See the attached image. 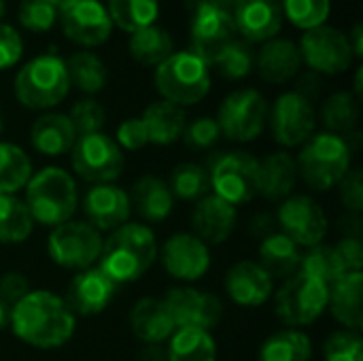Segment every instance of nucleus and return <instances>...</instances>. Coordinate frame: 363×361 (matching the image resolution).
<instances>
[{
  "label": "nucleus",
  "mask_w": 363,
  "mask_h": 361,
  "mask_svg": "<svg viewBox=\"0 0 363 361\" xmlns=\"http://www.w3.org/2000/svg\"><path fill=\"white\" fill-rule=\"evenodd\" d=\"M4 11H6V4H4V0H0V19H2V15H4Z\"/></svg>",
  "instance_id": "052dcab7"
},
{
  "label": "nucleus",
  "mask_w": 363,
  "mask_h": 361,
  "mask_svg": "<svg viewBox=\"0 0 363 361\" xmlns=\"http://www.w3.org/2000/svg\"><path fill=\"white\" fill-rule=\"evenodd\" d=\"M64 34L81 47H98L111 38L113 21L108 11L98 0H77L60 13Z\"/></svg>",
  "instance_id": "a211bd4d"
},
{
  "label": "nucleus",
  "mask_w": 363,
  "mask_h": 361,
  "mask_svg": "<svg viewBox=\"0 0 363 361\" xmlns=\"http://www.w3.org/2000/svg\"><path fill=\"white\" fill-rule=\"evenodd\" d=\"M140 361H166V349L162 345H145Z\"/></svg>",
  "instance_id": "6e6d98bb"
},
{
  "label": "nucleus",
  "mask_w": 363,
  "mask_h": 361,
  "mask_svg": "<svg viewBox=\"0 0 363 361\" xmlns=\"http://www.w3.org/2000/svg\"><path fill=\"white\" fill-rule=\"evenodd\" d=\"M160 253L153 230L145 223H123L102 243L100 270L117 285L143 279L155 264Z\"/></svg>",
  "instance_id": "f03ea898"
},
{
  "label": "nucleus",
  "mask_w": 363,
  "mask_h": 361,
  "mask_svg": "<svg viewBox=\"0 0 363 361\" xmlns=\"http://www.w3.org/2000/svg\"><path fill=\"white\" fill-rule=\"evenodd\" d=\"M234 38H236V28L230 11L213 9V6H200L191 11L189 51L202 57L208 66L219 55V51L228 47Z\"/></svg>",
  "instance_id": "f3484780"
},
{
  "label": "nucleus",
  "mask_w": 363,
  "mask_h": 361,
  "mask_svg": "<svg viewBox=\"0 0 363 361\" xmlns=\"http://www.w3.org/2000/svg\"><path fill=\"white\" fill-rule=\"evenodd\" d=\"M234 4V0H187V6L194 11V9H200V6H213V9H223V11H230Z\"/></svg>",
  "instance_id": "5fc2aeb1"
},
{
  "label": "nucleus",
  "mask_w": 363,
  "mask_h": 361,
  "mask_svg": "<svg viewBox=\"0 0 363 361\" xmlns=\"http://www.w3.org/2000/svg\"><path fill=\"white\" fill-rule=\"evenodd\" d=\"M325 361H363V338L359 332L340 330L328 336L323 345Z\"/></svg>",
  "instance_id": "a18cd8bd"
},
{
  "label": "nucleus",
  "mask_w": 363,
  "mask_h": 361,
  "mask_svg": "<svg viewBox=\"0 0 363 361\" xmlns=\"http://www.w3.org/2000/svg\"><path fill=\"white\" fill-rule=\"evenodd\" d=\"M253 64H255V57H253L251 47L238 38H234L228 47H223L219 55L211 62V66H215L225 79H232V81L247 77L253 70Z\"/></svg>",
  "instance_id": "79ce46f5"
},
{
  "label": "nucleus",
  "mask_w": 363,
  "mask_h": 361,
  "mask_svg": "<svg viewBox=\"0 0 363 361\" xmlns=\"http://www.w3.org/2000/svg\"><path fill=\"white\" fill-rule=\"evenodd\" d=\"M208 177L213 194L232 206L247 204L259 194V160L247 151L219 153Z\"/></svg>",
  "instance_id": "6e6552de"
},
{
  "label": "nucleus",
  "mask_w": 363,
  "mask_h": 361,
  "mask_svg": "<svg viewBox=\"0 0 363 361\" xmlns=\"http://www.w3.org/2000/svg\"><path fill=\"white\" fill-rule=\"evenodd\" d=\"M166 361H217V343L206 330L177 328L168 338Z\"/></svg>",
  "instance_id": "2f4dec72"
},
{
  "label": "nucleus",
  "mask_w": 363,
  "mask_h": 361,
  "mask_svg": "<svg viewBox=\"0 0 363 361\" xmlns=\"http://www.w3.org/2000/svg\"><path fill=\"white\" fill-rule=\"evenodd\" d=\"M302 274L311 277V279H317L321 281L323 285L332 287L334 283H338L347 270L334 249V245H315L311 247L304 255H302V262H300V270Z\"/></svg>",
  "instance_id": "58836bf2"
},
{
  "label": "nucleus",
  "mask_w": 363,
  "mask_h": 361,
  "mask_svg": "<svg viewBox=\"0 0 363 361\" xmlns=\"http://www.w3.org/2000/svg\"><path fill=\"white\" fill-rule=\"evenodd\" d=\"M238 221V211L223 198L208 194L202 200L196 202L194 213H191V226L194 234L204 243V245H221L225 243Z\"/></svg>",
  "instance_id": "5701e85b"
},
{
  "label": "nucleus",
  "mask_w": 363,
  "mask_h": 361,
  "mask_svg": "<svg viewBox=\"0 0 363 361\" xmlns=\"http://www.w3.org/2000/svg\"><path fill=\"white\" fill-rule=\"evenodd\" d=\"M338 194L342 204L359 215L363 209V179H362V168H351L347 172V177L338 183Z\"/></svg>",
  "instance_id": "8fccbe9b"
},
{
  "label": "nucleus",
  "mask_w": 363,
  "mask_h": 361,
  "mask_svg": "<svg viewBox=\"0 0 363 361\" xmlns=\"http://www.w3.org/2000/svg\"><path fill=\"white\" fill-rule=\"evenodd\" d=\"M172 53H174L172 51V38L157 23L134 32L130 38V55L143 66H155L157 68Z\"/></svg>",
  "instance_id": "72a5a7b5"
},
{
  "label": "nucleus",
  "mask_w": 363,
  "mask_h": 361,
  "mask_svg": "<svg viewBox=\"0 0 363 361\" xmlns=\"http://www.w3.org/2000/svg\"><path fill=\"white\" fill-rule=\"evenodd\" d=\"M30 281L17 270H9L0 277V300L9 306H15L26 294H30Z\"/></svg>",
  "instance_id": "603ef678"
},
{
  "label": "nucleus",
  "mask_w": 363,
  "mask_h": 361,
  "mask_svg": "<svg viewBox=\"0 0 363 361\" xmlns=\"http://www.w3.org/2000/svg\"><path fill=\"white\" fill-rule=\"evenodd\" d=\"M115 143L119 145V149L123 151H140L143 147L149 145V134H147V128L143 123L140 117H130V119H123L117 128V134H115Z\"/></svg>",
  "instance_id": "09e8293b"
},
{
  "label": "nucleus",
  "mask_w": 363,
  "mask_h": 361,
  "mask_svg": "<svg viewBox=\"0 0 363 361\" xmlns=\"http://www.w3.org/2000/svg\"><path fill=\"white\" fill-rule=\"evenodd\" d=\"M130 328L143 345H162L177 330L162 298H140L130 311Z\"/></svg>",
  "instance_id": "b1692460"
},
{
  "label": "nucleus",
  "mask_w": 363,
  "mask_h": 361,
  "mask_svg": "<svg viewBox=\"0 0 363 361\" xmlns=\"http://www.w3.org/2000/svg\"><path fill=\"white\" fill-rule=\"evenodd\" d=\"M83 211L87 215V223H91L100 234L102 232H113L128 223L132 215V204L130 196L125 189H121L115 183L106 185H94L83 200Z\"/></svg>",
  "instance_id": "412c9836"
},
{
  "label": "nucleus",
  "mask_w": 363,
  "mask_h": 361,
  "mask_svg": "<svg viewBox=\"0 0 363 361\" xmlns=\"http://www.w3.org/2000/svg\"><path fill=\"white\" fill-rule=\"evenodd\" d=\"M72 170L91 185H106L115 183L125 166L123 151L115 143V138L96 132L77 136L70 149Z\"/></svg>",
  "instance_id": "9d476101"
},
{
  "label": "nucleus",
  "mask_w": 363,
  "mask_h": 361,
  "mask_svg": "<svg viewBox=\"0 0 363 361\" xmlns=\"http://www.w3.org/2000/svg\"><path fill=\"white\" fill-rule=\"evenodd\" d=\"M55 9H57V13H62V11H66L70 4H74L77 0H49Z\"/></svg>",
  "instance_id": "bf43d9fd"
},
{
  "label": "nucleus",
  "mask_w": 363,
  "mask_h": 361,
  "mask_svg": "<svg viewBox=\"0 0 363 361\" xmlns=\"http://www.w3.org/2000/svg\"><path fill=\"white\" fill-rule=\"evenodd\" d=\"M298 164L287 151L268 153L259 162V194L268 200H285L298 185Z\"/></svg>",
  "instance_id": "cd10ccee"
},
{
  "label": "nucleus",
  "mask_w": 363,
  "mask_h": 361,
  "mask_svg": "<svg viewBox=\"0 0 363 361\" xmlns=\"http://www.w3.org/2000/svg\"><path fill=\"white\" fill-rule=\"evenodd\" d=\"M26 206L34 223L55 228L72 219L79 206L74 177L60 166H45L32 172L26 185Z\"/></svg>",
  "instance_id": "7ed1b4c3"
},
{
  "label": "nucleus",
  "mask_w": 363,
  "mask_h": 361,
  "mask_svg": "<svg viewBox=\"0 0 363 361\" xmlns=\"http://www.w3.org/2000/svg\"><path fill=\"white\" fill-rule=\"evenodd\" d=\"M351 145L345 136L332 132L313 134L300 149L296 160L298 174L304 183L317 191L338 187V183L351 170Z\"/></svg>",
  "instance_id": "20e7f679"
},
{
  "label": "nucleus",
  "mask_w": 363,
  "mask_h": 361,
  "mask_svg": "<svg viewBox=\"0 0 363 361\" xmlns=\"http://www.w3.org/2000/svg\"><path fill=\"white\" fill-rule=\"evenodd\" d=\"M234 28L249 43H266L277 38L283 28L281 0H234Z\"/></svg>",
  "instance_id": "aec40b11"
},
{
  "label": "nucleus",
  "mask_w": 363,
  "mask_h": 361,
  "mask_svg": "<svg viewBox=\"0 0 363 361\" xmlns=\"http://www.w3.org/2000/svg\"><path fill=\"white\" fill-rule=\"evenodd\" d=\"M330 0H281V11L300 30H313L328 21Z\"/></svg>",
  "instance_id": "37998d69"
},
{
  "label": "nucleus",
  "mask_w": 363,
  "mask_h": 361,
  "mask_svg": "<svg viewBox=\"0 0 363 361\" xmlns=\"http://www.w3.org/2000/svg\"><path fill=\"white\" fill-rule=\"evenodd\" d=\"M298 49L302 55V64L321 74H340L349 70L355 60L349 34L328 23L306 30Z\"/></svg>",
  "instance_id": "f8f14e48"
},
{
  "label": "nucleus",
  "mask_w": 363,
  "mask_h": 361,
  "mask_svg": "<svg viewBox=\"0 0 363 361\" xmlns=\"http://www.w3.org/2000/svg\"><path fill=\"white\" fill-rule=\"evenodd\" d=\"M0 132H2V115H0Z\"/></svg>",
  "instance_id": "680f3d73"
},
{
  "label": "nucleus",
  "mask_w": 363,
  "mask_h": 361,
  "mask_svg": "<svg viewBox=\"0 0 363 361\" xmlns=\"http://www.w3.org/2000/svg\"><path fill=\"white\" fill-rule=\"evenodd\" d=\"M9 317H11V306L0 300V332L9 326Z\"/></svg>",
  "instance_id": "13d9d810"
},
{
  "label": "nucleus",
  "mask_w": 363,
  "mask_h": 361,
  "mask_svg": "<svg viewBox=\"0 0 363 361\" xmlns=\"http://www.w3.org/2000/svg\"><path fill=\"white\" fill-rule=\"evenodd\" d=\"M363 272H347L330 287V311L345 330L362 332L363 328Z\"/></svg>",
  "instance_id": "bb28decb"
},
{
  "label": "nucleus",
  "mask_w": 363,
  "mask_h": 361,
  "mask_svg": "<svg viewBox=\"0 0 363 361\" xmlns=\"http://www.w3.org/2000/svg\"><path fill=\"white\" fill-rule=\"evenodd\" d=\"M219 138H221V130L217 119L213 117H198L191 123H187L183 130V140L191 149H211L213 145H217Z\"/></svg>",
  "instance_id": "de8ad7c7"
},
{
  "label": "nucleus",
  "mask_w": 363,
  "mask_h": 361,
  "mask_svg": "<svg viewBox=\"0 0 363 361\" xmlns=\"http://www.w3.org/2000/svg\"><path fill=\"white\" fill-rule=\"evenodd\" d=\"M328 304L330 287L302 272L285 279L279 291H274V313L294 330L315 323L328 311Z\"/></svg>",
  "instance_id": "0eeeda50"
},
{
  "label": "nucleus",
  "mask_w": 363,
  "mask_h": 361,
  "mask_svg": "<svg viewBox=\"0 0 363 361\" xmlns=\"http://www.w3.org/2000/svg\"><path fill=\"white\" fill-rule=\"evenodd\" d=\"M257 70L264 81L281 85L291 81L302 68V55L294 40L289 38H270L262 45L257 53Z\"/></svg>",
  "instance_id": "393cba45"
},
{
  "label": "nucleus",
  "mask_w": 363,
  "mask_h": 361,
  "mask_svg": "<svg viewBox=\"0 0 363 361\" xmlns=\"http://www.w3.org/2000/svg\"><path fill=\"white\" fill-rule=\"evenodd\" d=\"M313 360V343L308 334L302 330H281L268 336L262 347L257 361H311Z\"/></svg>",
  "instance_id": "473e14b6"
},
{
  "label": "nucleus",
  "mask_w": 363,
  "mask_h": 361,
  "mask_svg": "<svg viewBox=\"0 0 363 361\" xmlns=\"http://www.w3.org/2000/svg\"><path fill=\"white\" fill-rule=\"evenodd\" d=\"M349 43H351V49H353L355 57H362L363 55L362 23H355V26H353V32H351V36H349Z\"/></svg>",
  "instance_id": "4d7b16f0"
},
{
  "label": "nucleus",
  "mask_w": 363,
  "mask_h": 361,
  "mask_svg": "<svg viewBox=\"0 0 363 361\" xmlns=\"http://www.w3.org/2000/svg\"><path fill=\"white\" fill-rule=\"evenodd\" d=\"M108 17L113 26L121 28L123 32H138L155 23L160 15L157 0H108Z\"/></svg>",
  "instance_id": "e433bc0d"
},
{
  "label": "nucleus",
  "mask_w": 363,
  "mask_h": 361,
  "mask_svg": "<svg viewBox=\"0 0 363 361\" xmlns=\"http://www.w3.org/2000/svg\"><path fill=\"white\" fill-rule=\"evenodd\" d=\"M268 121V102L257 89H236L219 106L217 123L223 136L234 143L255 140Z\"/></svg>",
  "instance_id": "9b49d317"
},
{
  "label": "nucleus",
  "mask_w": 363,
  "mask_h": 361,
  "mask_svg": "<svg viewBox=\"0 0 363 361\" xmlns=\"http://www.w3.org/2000/svg\"><path fill=\"white\" fill-rule=\"evenodd\" d=\"M259 266L272 277V279H289L300 270L302 253L300 247L287 238L283 232H272L262 238V245L257 249Z\"/></svg>",
  "instance_id": "7c9ffc66"
},
{
  "label": "nucleus",
  "mask_w": 363,
  "mask_h": 361,
  "mask_svg": "<svg viewBox=\"0 0 363 361\" xmlns=\"http://www.w3.org/2000/svg\"><path fill=\"white\" fill-rule=\"evenodd\" d=\"M77 140V132L64 113H45L30 128L32 147L47 157H60L70 153Z\"/></svg>",
  "instance_id": "a878e982"
},
{
  "label": "nucleus",
  "mask_w": 363,
  "mask_h": 361,
  "mask_svg": "<svg viewBox=\"0 0 363 361\" xmlns=\"http://www.w3.org/2000/svg\"><path fill=\"white\" fill-rule=\"evenodd\" d=\"M168 187L174 198L185 200V202H198L211 194V177L204 166L185 162L172 170Z\"/></svg>",
  "instance_id": "ea45409f"
},
{
  "label": "nucleus",
  "mask_w": 363,
  "mask_h": 361,
  "mask_svg": "<svg viewBox=\"0 0 363 361\" xmlns=\"http://www.w3.org/2000/svg\"><path fill=\"white\" fill-rule=\"evenodd\" d=\"M57 9L49 0H21L19 2V23L30 32H47L57 19Z\"/></svg>",
  "instance_id": "49530a36"
},
{
  "label": "nucleus",
  "mask_w": 363,
  "mask_h": 361,
  "mask_svg": "<svg viewBox=\"0 0 363 361\" xmlns=\"http://www.w3.org/2000/svg\"><path fill=\"white\" fill-rule=\"evenodd\" d=\"M117 287L119 285L108 274H104L98 266H91L72 277L64 300L74 317H94L108 309L117 294Z\"/></svg>",
  "instance_id": "6ab92c4d"
},
{
  "label": "nucleus",
  "mask_w": 363,
  "mask_h": 361,
  "mask_svg": "<svg viewBox=\"0 0 363 361\" xmlns=\"http://www.w3.org/2000/svg\"><path fill=\"white\" fill-rule=\"evenodd\" d=\"M155 89L183 109L198 104L211 91V66L191 51H177L155 68Z\"/></svg>",
  "instance_id": "423d86ee"
},
{
  "label": "nucleus",
  "mask_w": 363,
  "mask_h": 361,
  "mask_svg": "<svg viewBox=\"0 0 363 361\" xmlns=\"http://www.w3.org/2000/svg\"><path fill=\"white\" fill-rule=\"evenodd\" d=\"M279 223L287 238L298 247L321 245L328 236L330 221L321 204L306 194H291L279 206Z\"/></svg>",
  "instance_id": "4468645a"
},
{
  "label": "nucleus",
  "mask_w": 363,
  "mask_h": 361,
  "mask_svg": "<svg viewBox=\"0 0 363 361\" xmlns=\"http://www.w3.org/2000/svg\"><path fill=\"white\" fill-rule=\"evenodd\" d=\"M34 219L23 200L0 196V245H21L32 236Z\"/></svg>",
  "instance_id": "f704fd0d"
},
{
  "label": "nucleus",
  "mask_w": 363,
  "mask_h": 361,
  "mask_svg": "<svg viewBox=\"0 0 363 361\" xmlns=\"http://www.w3.org/2000/svg\"><path fill=\"white\" fill-rule=\"evenodd\" d=\"M15 98L21 106L45 111L57 106L70 91L66 60L53 53H43L26 62L13 83Z\"/></svg>",
  "instance_id": "39448f33"
},
{
  "label": "nucleus",
  "mask_w": 363,
  "mask_h": 361,
  "mask_svg": "<svg viewBox=\"0 0 363 361\" xmlns=\"http://www.w3.org/2000/svg\"><path fill=\"white\" fill-rule=\"evenodd\" d=\"M321 119L332 134H349L355 130L357 119H359V104L357 98L351 91H336L332 94L323 109H321Z\"/></svg>",
  "instance_id": "a19ab883"
},
{
  "label": "nucleus",
  "mask_w": 363,
  "mask_h": 361,
  "mask_svg": "<svg viewBox=\"0 0 363 361\" xmlns=\"http://www.w3.org/2000/svg\"><path fill=\"white\" fill-rule=\"evenodd\" d=\"M70 85L83 94H98L106 85V66L91 51H77L66 60Z\"/></svg>",
  "instance_id": "4c0bfd02"
},
{
  "label": "nucleus",
  "mask_w": 363,
  "mask_h": 361,
  "mask_svg": "<svg viewBox=\"0 0 363 361\" xmlns=\"http://www.w3.org/2000/svg\"><path fill=\"white\" fill-rule=\"evenodd\" d=\"M9 326L23 345L51 351L64 347L72 338L77 317L57 294L32 289L15 306H11Z\"/></svg>",
  "instance_id": "f257e3e1"
},
{
  "label": "nucleus",
  "mask_w": 363,
  "mask_h": 361,
  "mask_svg": "<svg viewBox=\"0 0 363 361\" xmlns=\"http://www.w3.org/2000/svg\"><path fill=\"white\" fill-rule=\"evenodd\" d=\"M174 319L177 328H198L211 332L223 317V304L215 294L196 287H172L162 298Z\"/></svg>",
  "instance_id": "2eb2a0df"
},
{
  "label": "nucleus",
  "mask_w": 363,
  "mask_h": 361,
  "mask_svg": "<svg viewBox=\"0 0 363 361\" xmlns=\"http://www.w3.org/2000/svg\"><path fill=\"white\" fill-rule=\"evenodd\" d=\"M164 270L183 283L200 281L211 268V249L194 232L172 234L160 251Z\"/></svg>",
  "instance_id": "dca6fc26"
},
{
  "label": "nucleus",
  "mask_w": 363,
  "mask_h": 361,
  "mask_svg": "<svg viewBox=\"0 0 363 361\" xmlns=\"http://www.w3.org/2000/svg\"><path fill=\"white\" fill-rule=\"evenodd\" d=\"M68 119L77 132V136H85V134H96L104 128L106 115L104 109L98 100L94 98H81L72 104Z\"/></svg>",
  "instance_id": "c03bdc74"
},
{
  "label": "nucleus",
  "mask_w": 363,
  "mask_h": 361,
  "mask_svg": "<svg viewBox=\"0 0 363 361\" xmlns=\"http://www.w3.org/2000/svg\"><path fill=\"white\" fill-rule=\"evenodd\" d=\"M32 172L28 153L13 143L0 140V196H15L28 185Z\"/></svg>",
  "instance_id": "c9c22d12"
},
{
  "label": "nucleus",
  "mask_w": 363,
  "mask_h": 361,
  "mask_svg": "<svg viewBox=\"0 0 363 361\" xmlns=\"http://www.w3.org/2000/svg\"><path fill=\"white\" fill-rule=\"evenodd\" d=\"M225 291L234 304L245 309H257L272 298L274 279L257 262L242 260L228 270Z\"/></svg>",
  "instance_id": "4be33fe9"
},
{
  "label": "nucleus",
  "mask_w": 363,
  "mask_h": 361,
  "mask_svg": "<svg viewBox=\"0 0 363 361\" xmlns=\"http://www.w3.org/2000/svg\"><path fill=\"white\" fill-rule=\"evenodd\" d=\"M130 204L145 221L160 223V221L168 219V215L172 213L174 196L164 179L145 174V177L136 179V183L132 185Z\"/></svg>",
  "instance_id": "c85d7f7f"
},
{
  "label": "nucleus",
  "mask_w": 363,
  "mask_h": 361,
  "mask_svg": "<svg viewBox=\"0 0 363 361\" xmlns=\"http://www.w3.org/2000/svg\"><path fill=\"white\" fill-rule=\"evenodd\" d=\"M102 234L87 221H66L51 228L47 238V253L53 264L66 270H87L102 253Z\"/></svg>",
  "instance_id": "1a4fd4ad"
},
{
  "label": "nucleus",
  "mask_w": 363,
  "mask_h": 361,
  "mask_svg": "<svg viewBox=\"0 0 363 361\" xmlns=\"http://www.w3.org/2000/svg\"><path fill=\"white\" fill-rule=\"evenodd\" d=\"M21 53H23V43L19 32L9 23H0V70L15 66Z\"/></svg>",
  "instance_id": "3c124183"
},
{
  "label": "nucleus",
  "mask_w": 363,
  "mask_h": 361,
  "mask_svg": "<svg viewBox=\"0 0 363 361\" xmlns=\"http://www.w3.org/2000/svg\"><path fill=\"white\" fill-rule=\"evenodd\" d=\"M342 266L347 272H362L363 268V243L362 236H345L338 245H334Z\"/></svg>",
  "instance_id": "864d4df0"
},
{
  "label": "nucleus",
  "mask_w": 363,
  "mask_h": 361,
  "mask_svg": "<svg viewBox=\"0 0 363 361\" xmlns=\"http://www.w3.org/2000/svg\"><path fill=\"white\" fill-rule=\"evenodd\" d=\"M272 138L291 149L302 147L317 128V113L311 98L302 96L300 91H285L281 94L272 109H268Z\"/></svg>",
  "instance_id": "ddd939ff"
},
{
  "label": "nucleus",
  "mask_w": 363,
  "mask_h": 361,
  "mask_svg": "<svg viewBox=\"0 0 363 361\" xmlns=\"http://www.w3.org/2000/svg\"><path fill=\"white\" fill-rule=\"evenodd\" d=\"M140 119L147 128L149 143L160 145V147H168L177 143L183 136V130L187 126L185 109L168 100H157L149 104Z\"/></svg>",
  "instance_id": "c756f323"
}]
</instances>
